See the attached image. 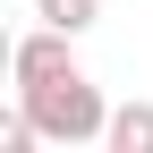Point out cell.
I'll return each instance as SVG.
<instances>
[{"label":"cell","instance_id":"2","mask_svg":"<svg viewBox=\"0 0 153 153\" xmlns=\"http://www.w3.org/2000/svg\"><path fill=\"white\" fill-rule=\"evenodd\" d=\"M76 34H60V26H34V34H17V43H9V76H17V85H51V76H68L76 68Z\"/></svg>","mask_w":153,"mask_h":153},{"label":"cell","instance_id":"4","mask_svg":"<svg viewBox=\"0 0 153 153\" xmlns=\"http://www.w3.org/2000/svg\"><path fill=\"white\" fill-rule=\"evenodd\" d=\"M34 17H43V26H60V34H85L94 17H102V0H34Z\"/></svg>","mask_w":153,"mask_h":153},{"label":"cell","instance_id":"3","mask_svg":"<svg viewBox=\"0 0 153 153\" xmlns=\"http://www.w3.org/2000/svg\"><path fill=\"white\" fill-rule=\"evenodd\" d=\"M102 145H111V153H153V102H119Z\"/></svg>","mask_w":153,"mask_h":153},{"label":"cell","instance_id":"1","mask_svg":"<svg viewBox=\"0 0 153 153\" xmlns=\"http://www.w3.org/2000/svg\"><path fill=\"white\" fill-rule=\"evenodd\" d=\"M17 102L43 128V145H102L111 136V102H102V85H94L85 68L51 76V85H17Z\"/></svg>","mask_w":153,"mask_h":153}]
</instances>
